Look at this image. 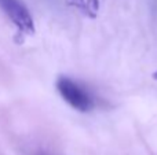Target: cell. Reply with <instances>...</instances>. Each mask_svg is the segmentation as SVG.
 <instances>
[{"label":"cell","mask_w":157,"mask_h":155,"mask_svg":"<svg viewBox=\"0 0 157 155\" xmlns=\"http://www.w3.org/2000/svg\"><path fill=\"white\" fill-rule=\"evenodd\" d=\"M57 88L63 100L78 111H90L94 107V99L90 92L75 80L69 77H59Z\"/></svg>","instance_id":"obj_1"},{"label":"cell","mask_w":157,"mask_h":155,"mask_svg":"<svg viewBox=\"0 0 157 155\" xmlns=\"http://www.w3.org/2000/svg\"><path fill=\"white\" fill-rule=\"evenodd\" d=\"M0 8L19 30L25 33H33L35 26L32 15L19 0H0Z\"/></svg>","instance_id":"obj_2"},{"label":"cell","mask_w":157,"mask_h":155,"mask_svg":"<svg viewBox=\"0 0 157 155\" xmlns=\"http://www.w3.org/2000/svg\"><path fill=\"white\" fill-rule=\"evenodd\" d=\"M153 77H155V78L157 80V71H156V73H155V74H153Z\"/></svg>","instance_id":"obj_3"}]
</instances>
